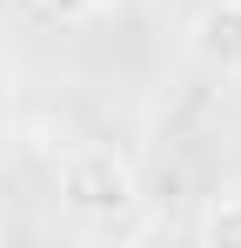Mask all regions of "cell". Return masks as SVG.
Here are the masks:
<instances>
[{"label":"cell","mask_w":241,"mask_h":248,"mask_svg":"<svg viewBox=\"0 0 241 248\" xmlns=\"http://www.w3.org/2000/svg\"><path fill=\"white\" fill-rule=\"evenodd\" d=\"M40 14H54V20H80V14H94L101 0H34Z\"/></svg>","instance_id":"277c9868"},{"label":"cell","mask_w":241,"mask_h":248,"mask_svg":"<svg viewBox=\"0 0 241 248\" xmlns=\"http://www.w3.org/2000/svg\"><path fill=\"white\" fill-rule=\"evenodd\" d=\"M195 235L208 248H241V195H221V202H208V215L195 221Z\"/></svg>","instance_id":"3957f363"},{"label":"cell","mask_w":241,"mask_h":248,"mask_svg":"<svg viewBox=\"0 0 241 248\" xmlns=\"http://www.w3.org/2000/svg\"><path fill=\"white\" fill-rule=\"evenodd\" d=\"M188 41H195L201 67L241 74V0H208L195 14V27H188Z\"/></svg>","instance_id":"7a4b0ae2"},{"label":"cell","mask_w":241,"mask_h":248,"mask_svg":"<svg viewBox=\"0 0 241 248\" xmlns=\"http://www.w3.org/2000/svg\"><path fill=\"white\" fill-rule=\"evenodd\" d=\"M60 208L80 228H120L141 208V181H134L127 155H114V148H74L60 161Z\"/></svg>","instance_id":"6da1fadb"}]
</instances>
